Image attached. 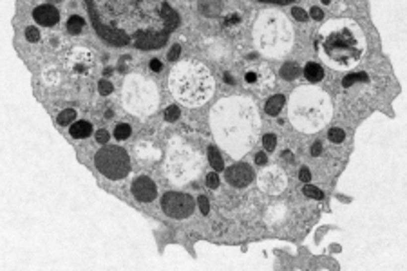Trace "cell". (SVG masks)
Returning <instances> with one entry per match:
<instances>
[{
  "instance_id": "e575fe53",
  "label": "cell",
  "mask_w": 407,
  "mask_h": 271,
  "mask_svg": "<svg viewBox=\"0 0 407 271\" xmlns=\"http://www.w3.org/2000/svg\"><path fill=\"white\" fill-rule=\"evenodd\" d=\"M291 15H293V18L299 22L308 20V13H306L304 9H300V7H291Z\"/></svg>"
},
{
  "instance_id": "f35d334b",
  "label": "cell",
  "mask_w": 407,
  "mask_h": 271,
  "mask_svg": "<svg viewBox=\"0 0 407 271\" xmlns=\"http://www.w3.org/2000/svg\"><path fill=\"white\" fill-rule=\"evenodd\" d=\"M299 179L302 181V183H310V181H311L310 168H306V166H302V168L299 170Z\"/></svg>"
},
{
  "instance_id": "44dd1931",
  "label": "cell",
  "mask_w": 407,
  "mask_h": 271,
  "mask_svg": "<svg viewBox=\"0 0 407 271\" xmlns=\"http://www.w3.org/2000/svg\"><path fill=\"white\" fill-rule=\"evenodd\" d=\"M208 161H210V166H212L215 172H221V170L224 168V161H223V158H221L219 149L215 147V145L208 147Z\"/></svg>"
},
{
  "instance_id": "e0dca14e",
  "label": "cell",
  "mask_w": 407,
  "mask_h": 271,
  "mask_svg": "<svg viewBox=\"0 0 407 271\" xmlns=\"http://www.w3.org/2000/svg\"><path fill=\"white\" fill-rule=\"evenodd\" d=\"M71 136L74 139H85L91 136L92 132V125L89 121H85V119H78V121H74L71 125Z\"/></svg>"
},
{
  "instance_id": "9a60e30c",
  "label": "cell",
  "mask_w": 407,
  "mask_h": 271,
  "mask_svg": "<svg viewBox=\"0 0 407 271\" xmlns=\"http://www.w3.org/2000/svg\"><path fill=\"white\" fill-rule=\"evenodd\" d=\"M33 18H35V22L36 24H40V26L53 27L60 22V11L51 4H42V5H38V7H35V11H33Z\"/></svg>"
},
{
  "instance_id": "4dcf8cb0",
  "label": "cell",
  "mask_w": 407,
  "mask_h": 271,
  "mask_svg": "<svg viewBox=\"0 0 407 271\" xmlns=\"http://www.w3.org/2000/svg\"><path fill=\"white\" fill-rule=\"evenodd\" d=\"M241 24V15L239 13H230V15L224 16V26L226 27H235Z\"/></svg>"
},
{
  "instance_id": "74e56055",
  "label": "cell",
  "mask_w": 407,
  "mask_h": 271,
  "mask_svg": "<svg viewBox=\"0 0 407 271\" xmlns=\"http://www.w3.org/2000/svg\"><path fill=\"white\" fill-rule=\"evenodd\" d=\"M96 141L100 145H107L109 143V132L107 130H103V128L102 130H98L96 132Z\"/></svg>"
},
{
  "instance_id": "ee69618b",
  "label": "cell",
  "mask_w": 407,
  "mask_h": 271,
  "mask_svg": "<svg viewBox=\"0 0 407 271\" xmlns=\"http://www.w3.org/2000/svg\"><path fill=\"white\" fill-rule=\"evenodd\" d=\"M224 82L230 83V85H234V83H235V78L232 76V74H228V72H224Z\"/></svg>"
},
{
  "instance_id": "bcb514c9",
  "label": "cell",
  "mask_w": 407,
  "mask_h": 271,
  "mask_svg": "<svg viewBox=\"0 0 407 271\" xmlns=\"http://www.w3.org/2000/svg\"><path fill=\"white\" fill-rule=\"evenodd\" d=\"M265 2H279V4H286V2H290V0H265Z\"/></svg>"
},
{
  "instance_id": "7a4b0ae2",
  "label": "cell",
  "mask_w": 407,
  "mask_h": 271,
  "mask_svg": "<svg viewBox=\"0 0 407 271\" xmlns=\"http://www.w3.org/2000/svg\"><path fill=\"white\" fill-rule=\"evenodd\" d=\"M317 49L326 65L347 71L358 65L366 53V36L349 18L326 22L317 36Z\"/></svg>"
},
{
  "instance_id": "4316f807",
  "label": "cell",
  "mask_w": 407,
  "mask_h": 271,
  "mask_svg": "<svg viewBox=\"0 0 407 271\" xmlns=\"http://www.w3.org/2000/svg\"><path fill=\"white\" fill-rule=\"evenodd\" d=\"M356 82H367L366 72H353V74H349V76H346L342 80V85H344V87H353Z\"/></svg>"
},
{
  "instance_id": "7dc6e473",
  "label": "cell",
  "mask_w": 407,
  "mask_h": 271,
  "mask_svg": "<svg viewBox=\"0 0 407 271\" xmlns=\"http://www.w3.org/2000/svg\"><path fill=\"white\" fill-rule=\"evenodd\" d=\"M105 118H107V119L112 118V110H105Z\"/></svg>"
},
{
  "instance_id": "8992f818",
  "label": "cell",
  "mask_w": 407,
  "mask_h": 271,
  "mask_svg": "<svg viewBox=\"0 0 407 271\" xmlns=\"http://www.w3.org/2000/svg\"><path fill=\"white\" fill-rule=\"evenodd\" d=\"M159 92L154 82L141 74H129L123 82L122 103L129 114L145 118L158 108Z\"/></svg>"
},
{
  "instance_id": "52a82bcc",
  "label": "cell",
  "mask_w": 407,
  "mask_h": 271,
  "mask_svg": "<svg viewBox=\"0 0 407 271\" xmlns=\"http://www.w3.org/2000/svg\"><path fill=\"white\" fill-rule=\"evenodd\" d=\"M201 170V156L185 145H172L167 156L168 179L176 184H185L196 179Z\"/></svg>"
},
{
  "instance_id": "836d02e7",
  "label": "cell",
  "mask_w": 407,
  "mask_h": 271,
  "mask_svg": "<svg viewBox=\"0 0 407 271\" xmlns=\"http://www.w3.org/2000/svg\"><path fill=\"white\" fill-rule=\"evenodd\" d=\"M206 184H208V188H219V174L217 172H212V174L206 175Z\"/></svg>"
},
{
  "instance_id": "9c48e42d",
  "label": "cell",
  "mask_w": 407,
  "mask_h": 271,
  "mask_svg": "<svg viewBox=\"0 0 407 271\" xmlns=\"http://www.w3.org/2000/svg\"><path fill=\"white\" fill-rule=\"evenodd\" d=\"M163 212L172 219H187L196 210V201L192 195L181 194V192H167L161 197Z\"/></svg>"
},
{
  "instance_id": "ffe728a7",
  "label": "cell",
  "mask_w": 407,
  "mask_h": 271,
  "mask_svg": "<svg viewBox=\"0 0 407 271\" xmlns=\"http://www.w3.org/2000/svg\"><path fill=\"white\" fill-rule=\"evenodd\" d=\"M300 72H302V69H300L299 63H295V61H288V63H284V65L280 67V76L284 78V80H288V82L299 78Z\"/></svg>"
},
{
  "instance_id": "484cf974",
  "label": "cell",
  "mask_w": 407,
  "mask_h": 271,
  "mask_svg": "<svg viewBox=\"0 0 407 271\" xmlns=\"http://www.w3.org/2000/svg\"><path fill=\"white\" fill-rule=\"evenodd\" d=\"M302 192H304V195H306V197H310V199H315V201H322V199H324V192H322L321 188L313 186V184H310V183H304V188H302Z\"/></svg>"
},
{
  "instance_id": "5b68a950",
  "label": "cell",
  "mask_w": 407,
  "mask_h": 271,
  "mask_svg": "<svg viewBox=\"0 0 407 271\" xmlns=\"http://www.w3.org/2000/svg\"><path fill=\"white\" fill-rule=\"evenodd\" d=\"M254 42L266 56H282L293 46V27L279 11H263L255 20Z\"/></svg>"
},
{
  "instance_id": "277c9868",
  "label": "cell",
  "mask_w": 407,
  "mask_h": 271,
  "mask_svg": "<svg viewBox=\"0 0 407 271\" xmlns=\"http://www.w3.org/2000/svg\"><path fill=\"white\" fill-rule=\"evenodd\" d=\"M168 87L176 102L187 107H201L214 94L215 83L210 71L199 61H181L168 78Z\"/></svg>"
},
{
  "instance_id": "cb8c5ba5",
  "label": "cell",
  "mask_w": 407,
  "mask_h": 271,
  "mask_svg": "<svg viewBox=\"0 0 407 271\" xmlns=\"http://www.w3.org/2000/svg\"><path fill=\"white\" fill-rule=\"evenodd\" d=\"M74 121H76V110H72V108H66V110H62L58 114V123H60L62 127L72 125Z\"/></svg>"
},
{
  "instance_id": "f1b7e54d",
  "label": "cell",
  "mask_w": 407,
  "mask_h": 271,
  "mask_svg": "<svg viewBox=\"0 0 407 271\" xmlns=\"http://www.w3.org/2000/svg\"><path fill=\"white\" fill-rule=\"evenodd\" d=\"M263 145H265V150H268V152L275 150V147H277V136L275 134H265L263 136Z\"/></svg>"
},
{
  "instance_id": "1f68e13d",
  "label": "cell",
  "mask_w": 407,
  "mask_h": 271,
  "mask_svg": "<svg viewBox=\"0 0 407 271\" xmlns=\"http://www.w3.org/2000/svg\"><path fill=\"white\" fill-rule=\"evenodd\" d=\"M98 91H100L102 96H109V94H112L114 87H112V83L107 82V80H100V82H98Z\"/></svg>"
},
{
  "instance_id": "d4e9b609",
  "label": "cell",
  "mask_w": 407,
  "mask_h": 271,
  "mask_svg": "<svg viewBox=\"0 0 407 271\" xmlns=\"http://www.w3.org/2000/svg\"><path fill=\"white\" fill-rule=\"evenodd\" d=\"M131 134H133V128H131V125H127V123H118L116 128H114V138H116L118 141L129 139Z\"/></svg>"
},
{
  "instance_id": "d6a6232c",
  "label": "cell",
  "mask_w": 407,
  "mask_h": 271,
  "mask_svg": "<svg viewBox=\"0 0 407 271\" xmlns=\"http://www.w3.org/2000/svg\"><path fill=\"white\" fill-rule=\"evenodd\" d=\"M26 38L29 42H38L40 40V31L36 29V27H33V26L27 27L26 29Z\"/></svg>"
},
{
  "instance_id": "681fc988",
  "label": "cell",
  "mask_w": 407,
  "mask_h": 271,
  "mask_svg": "<svg viewBox=\"0 0 407 271\" xmlns=\"http://www.w3.org/2000/svg\"><path fill=\"white\" fill-rule=\"evenodd\" d=\"M53 2H62V0H53Z\"/></svg>"
},
{
  "instance_id": "8d00e7d4",
  "label": "cell",
  "mask_w": 407,
  "mask_h": 271,
  "mask_svg": "<svg viewBox=\"0 0 407 271\" xmlns=\"http://www.w3.org/2000/svg\"><path fill=\"white\" fill-rule=\"evenodd\" d=\"M198 203H199V208H201V214L203 215H206L210 212V203H208V199L204 197V195H201L198 199Z\"/></svg>"
},
{
  "instance_id": "83f0119b",
  "label": "cell",
  "mask_w": 407,
  "mask_h": 271,
  "mask_svg": "<svg viewBox=\"0 0 407 271\" xmlns=\"http://www.w3.org/2000/svg\"><path fill=\"white\" fill-rule=\"evenodd\" d=\"M181 116V110H179V107L174 103V105H168L167 108H165V119L167 121H176V119Z\"/></svg>"
},
{
  "instance_id": "6da1fadb",
  "label": "cell",
  "mask_w": 407,
  "mask_h": 271,
  "mask_svg": "<svg viewBox=\"0 0 407 271\" xmlns=\"http://www.w3.org/2000/svg\"><path fill=\"white\" fill-rule=\"evenodd\" d=\"M259 112L255 103L244 96L223 98L212 107L210 127L219 147L232 158L248 154L259 136Z\"/></svg>"
},
{
  "instance_id": "f6af8a7d",
  "label": "cell",
  "mask_w": 407,
  "mask_h": 271,
  "mask_svg": "<svg viewBox=\"0 0 407 271\" xmlns=\"http://www.w3.org/2000/svg\"><path fill=\"white\" fill-rule=\"evenodd\" d=\"M282 158H288V161H293V154H290V152H282Z\"/></svg>"
},
{
  "instance_id": "8fae6325",
  "label": "cell",
  "mask_w": 407,
  "mask_h": 271,
  "mask_svg": "<svg viewBox=\"0 0 407 271\" xmlns=\"http://www.w3.org/2000/svg\"><path fill=\"white\" fill-rule=\"evenodd\" d=\"M286 183H288V179H286L284 172L277 166H268L257 177L259 188L268 195H279L286 188Z\"/></svg>"
},
{
  "instance_id": "ac0fdd59",
  "label": "cell",
  "mask_w": 407,
  "mask_h": 271,
  "mask_svg": "<svg viewBox=\"0 0 407 271\" xmlns=\"http://www.w3.org/2000/svg\"><path fill=\"white\" fill-rule=\"evenodd\" d=\"M284 102H286V98L282 96V94H273V96L266 102V105H265V112L268 114V116H279V112H280V108L284 107Z\"/></svg>"
},
{
  "instance_id": "d590c367",
  "label": "cell",
  "mask_w": 407,
  "mask_h": 271,
  "mask_svg": "<svg viewBox=\"0 0 407 271\" xmlns=\"http://www.w3.org/2000/svg\"><path fill=\"white\" fill-rule=\"evenodd\" d=\"M179 54H181V46H179V44H174L172 46V49H170V51H168V60L170 61H176L179 58Z\"/></svg>"
},
{
  "instance_id": "7bdbcfd3",
  "label": "cell",
  "mask_w": 407,
  "mask_h": 271,
  "mask_svg": "<svg viewBox=\"0 0 407 271\" xmlns=\"http://www.w3.org/2000/svg\"><path fill=\"white\" fill-rule=\"evenodd\" d=\"M321 152H322V143L321 141H317V143L311 147V156L317 158V156H321Z\"/></svg>"
},
{
  "instance_id": "7c38bea8",
  "label": "cell",
  "mask_w": 407,
  "mask_h": 271,
  "mask_svg": "<svg viewBox=\"0 0 407 271\" xmlns=\"http://www.w3.org/2000/svg\"><path fill=\"white\" fill-rule=\"evenodd\" d=\"M244 83L252 89L268 91L273 85V72L266 65H261L257 69H248V71L244 72Z\"/></svg>"
},
{
  "instance_id": "b9f144b4",
  "label": "cell",
  "mask_w": 407,
  "mask_h": 271,
  "mask_svg": "<svg viewBox=\"0 0 407 271\" xmlns=\"http://www.w3.org/2000/svg\"><path fill=\"white\" fill-rule=\"evenodd\" d=\"M266 163H268V156H266L265 152H259L257 156H255V164H259V166H265Z\"/></svg>"
},
{
  "instance_id": "60d3db41",
  "label": "cell",
  "mask_w": 407,
  "mask_h": 271,
  "mask_svg": "<svg viewBox=\"0 0 407 271\" xmlns=\"http://www.w3.org/2000/svg\"><path fill=\"white\" fill-rule=\"evenodd\" d=\"M310 15H311V18H313V20H321L322 16H324V13H322V9L321 7H311L310 9Z\"/></svg>"
},
{
  "instance_id": "603a6c76",
  "label": "cell",
  "mask_w": 407,
  "mask_h": 271,
  "mask_svg": "<svg viewBox=\"0 0 407 271\" xmlns=\"http://www.w3.org/2000/svg\"><path fill=\"white\" fill-rule=\"evenodd\" d=\"M42 76H44V82L47 83V85H56V83H60V72H58V69H56V67H46V69H44V74H42Z\"/></svg>"
},
{
  "instance_id": "c3c4849f",
  "label": "cell",
  "mask_w": 407,
  "mask_h": 271,
  "mask_svg": "<svg viewBox=\"0 0 407 271\" xmlns=\"http://www.w3.org/2000/svg\"><path fill=\"white\" fill-rule=\"evenodd\" d=\"M103 74H105V76H109V74H112V69H111V67H109V69H105V72H103Z\"/></svg>"
},
{
  "instance_id": "ab89813d",
  "label": "cell",
  "mask_w": 407,
  "mask_h": 271,
  "mask_svg": "<svg viewBox=\"0 0 407 271\" xmlns=\"http://www.w3.org/2000/svg\"><path fill=\"white\" fill-rule=\"evenodd\" d=\"M148 67H150V71L159 72L163 69V63L158 60V58H152V60H150V63H148Z\"/></svg>"
},
{
  "instance_id": "ba28073f",
  "label": "cell",
  "mask_w": 407,
  "mask_h": 271,
  "mask_svg": "<svg viewBox=\"0 0 407 271\" xmlns=\"http://www.w3.org/2000/svg\"><path fill=\"white\" fill-rule=\"evenodd\" d=\"M94 164H96L98 172L111 181L123 179L131 172V158H129L127 150L118 145H109L98 150L94 156Z\"/></svg>"
},
{
  "instance_id": "f546056e",
  "label": "cell",
  "mask_w": 407,
  "mask_h": 271,
  "mask_svg": "<svg viewBox=\"0 0 407 271\" xmlns=\"http://www.w3.org/2000/svg\"><path fill=\"white\" fill-rule=\"evenodd\" d=\"M328 138H330V141H333V143H342V141L346 139V132H344L342 128H333V130H330Z\"/></svg>"
},
{
  "instance_id": "30bf717a",
  "label": "cell",
  "mask_w": 407,
  "mask_h": 271,
  "mask_svg": "<svg viewBox=\"0 0 407 271\" xmlns=\"http://www.w3.org/2000/svg\"><path fill=\"white\" fill-rule=\"evenodd\" d=\"M94 65H96L94 54L87 47H74L67 56V69L74 76H91Z\"/></svg>"
},
{
  "instance_id": "7402d4cb",
  "label": "cell",
  "mask_w": 407,
  "mask_h": 271,
  "mask_svg": "<svg viewBox=\"0 0 407 271\" xmlns=\"http://www.w3.org/2000/svg\"><path fill=\"white\" fill-rule=\"evenodd\" d=\"M83 27H85V20H83L80 15H72L71 18L67 20V29H69V33H72V35H80Z\"/></svg>"
},
{
  "instance_id": "5bb4252c",
  "label": "cell",
  "mask_w": 407,
  "mask_h": 271,
  "mask_svg": "<svg viewBox=\"0 0 407 271\" xmlns=\"http://www.w3.org/2000/svg\"><path fill=\"white\" fill-rule=\"evenodd\" d=\"M131 192H133V195L139 203H150L158 195V186H156V183L148 175H139V177H136L133 181Z\"/></svg>"
},
{
  "instance_id": "3957f363",
  "label": "cell",
  "mask_w": 407,
  "mask_h": 271,
  "mask_svg": "<svg viewBox=\"0 0 407 271\" xmlns=\"http://www.w3.org/2000/svg\"><path fill=\"white\" fill-rule=\"evenodd\" d=\"M333 116L331 98L319 87H297L288 102L291 125L304 134H315L330 123Z\"/></svg>"
},
{
  "instance_id": "2e32d148",
  "label": "cell",
  "mask_w": 407,
  "mask_h": 271,
  "mask_svg": "<svg viewBox=\"0 0 407 271\" xmlns=\"http://www.w3.org/2000/svg\"><path fill=\"white\" fill-rule=\"evenodd\" d=\"M302 74H304L306 80L310 83H319L322 78H324V69L321 67V63L310 61V63H306V67L302 69Z\"/></svg>"
},
{
  "instance_id": "4fadbf2b",
  "label": "cell",
  "mask_w": 407,
  "mask_h": 271,
  "mask_svg": "<svg viewBox=\"0 0 407 271\" xmlns=\"http://www.w3.org/2000/svg\"><path fill=\"white\" fill-rule=\"evenodd\" d=\"M224 174H226V181H228V184H232V186H235V188H244V186H248L255 177L254 168L246 163L232 164V166L226 168Z\"/></svg>"
},
{
  "instance_id": "d6986e66",
  "label": "cell",
  "mask_w": 407,
  "mask_h": 271,
  "mask_svg": "<svg viewBox=\"0 0 407 271\" xmlns=\"http://www.w3.org/2000/svg\"><path fill=\"white\" fill-rule=\"evenodd\" d=\"M136 152H137V158L141 159V161H158L159 159V152L154 149L150 143H139Z\"/></svg>"
}]
</instances>
